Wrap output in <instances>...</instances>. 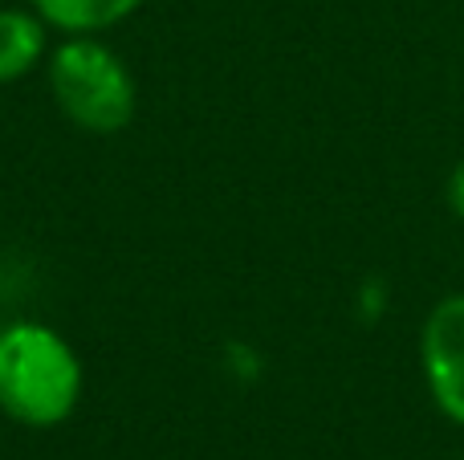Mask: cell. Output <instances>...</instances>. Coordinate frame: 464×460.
Wrapping results in <instances>:
<instances>
[{
  "label": "cell",
  "instance_id": "1",
  "mask_svg": "<svg viewBox=\"0 0 464 460\" xmlns=\"http://www.w3.org/2000/svg\"><path fill=\"white\" fill-rule=\"evenodd\" d=\"M82 399V363L57 331L16 322L0 331V412L24 428H57Z\"/></svg>",
  "mask_w": 464,
  "mask_h": 460
},
{
  "label": "cell",
  "instance_id": "6",
  "mask_svg": "<svg viewBox=\"0 0 464 460\" xmlns=\"http://www.w3.org/2000/svg\"><path fill=\"white\" fill-rule=\"evenodd\" d=\"M444 200H449V212L464 225V159L449 171V184H444Z\"/></svg>",
  "mask_w": 464,
  "mask_h": 460
},
{
  "label": "cell",
  "instance_id": "3",
  "mask_svg": "<svg viewBox=\"0 0 464 460\" xmlns=\"http://www.w3.org/2000/svg\"><path fill=\"white\" fill-rule=\"evenodd\" d=\"M420 371L436 412L464 428V290L444 293L420 326Z\"/></svg>",
  "mask_w": 464,
  "mask_h": 460
},
{
  "label": "cell",
  "instance_id": "4",
  "mask_svg": "<svg viewBox=\"0 0 464 460\" xmlns=\"http://www.w3.org/2000/svg\"><path fill=\"white\" fill-rule=\"evenodd\" d=\"M45 29L29 8H0V86L21 81L45 57Z\"/></svg>",
  "mask_w": 464,
  "mask_h": 460
},
{
  "label": "cell",
  "instance_id": "5",
  "mask_svg": "<svg viewBox=\"0 0 464 460\" xmlns=\"http://www.w3.org/2000/svg\"><path fill=\"white\" fill-rule=\"evenodd\" d=\"M139 5L143 0H33V13L70 37H90L127 21Z\"/></svg>",
  "mask_w": 464,
  "mask_h": 460
},
{
  "label": "cell",
  "instance_id": "2",
  "mask_svg": "<svg viewBox=\"0 0 464 460\" xmlns=\"http://www.w3.org/2000/svg\"><path fill=\"white\" fill-rule=\"evenodd\" d=\"M49 90L65 119L90 135H114L135 119V78L94 37H70L49 53Z\"/></svg>",
  "mask_w": 464,
  "mask_h": 460
}]
</instances>
